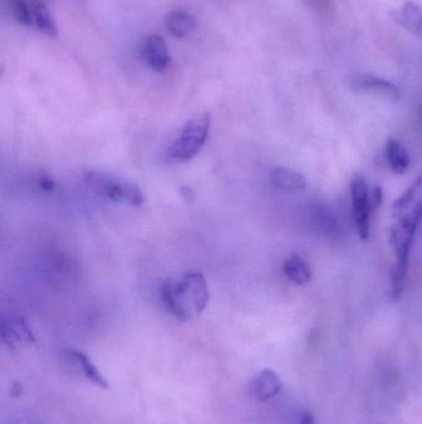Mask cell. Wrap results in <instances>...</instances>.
<instances>
[{"mask_svg":"<svg viewBox=\"0 0 422 424\" xmlns=\"http://www.w3.org/2000/svg\"><path fill=\"white\" fill-rule=\"evenodd\" d=\"M160 296L167 311L180 320L200 316L210 301L206 278L198 272H187L167 279L161 286Z\"/></svg>","mask_w":422,"mask_h":424,"instance_id":"obj_1","label":"cell"},{"mask_svg":"<svg viewBox=\"0 0 422 424\" xmlns=\"http://www.w3.org/2000/svg\"><path fill=\"white\" fill-rule=\"evenodd\" d=\"M84 184L101 198L114 203H128L134 208L144 203V194L137 184L118 178L113 174L89 170L84 173Z\"/></svg>","mask_w":422,"mask_h":424,"instance_id":"obj_2","label":"cell"},{"mask_svg":"<svg viewBox=\"0 0 422 424\" xmlns=\"http://www.w3.org/2000/svg\"><path fill=\"white\" fill-rule=\"evenodd\" d=\"M211 114L203 113L190 119L169 149V155L178 163H186L196 157L206 144L211 130Z\"/></svg>","mask_w":422,"mask_h":424,"instance_id":"obj_3","label":"cell"},{"mask_svg":"<svg viewBox=\"0 0 422 424\" xmlns=\"http://www.w3.org/2000/svg\"><path fill=\"white\" fill-rule=\"evenodd\" d=\"M350 195L353 203L354 220L358 236L362 241H367L370 233V190L363 175L355 174L350 182Z\"/></svg>","mask_w":422,"mask_h":424,"instance_id":"obj_4","label":"cell"},{"mask_svg":"<svg viewBox=\"0 0 422 424\" xmlns=\"http://www.w3.org/2000/svg\"><path fill=\"white\" fill-rule=\"evenodd\" d=\"M0 336L4 344L14 346L21 341L34 342L35 335L30 324L19 311L10 308L3 311L0 316Z\"/></svg>","mask_w":422,"mask_h":424,"instance_id":"obj_5","label":"cell"},{"mask_svg":"<svg viewBox=\"0 0 422 424\" xmlns=\"http://www.w3.org/2000/svg\"><path fill=\"white\" fill-rule=\"evenodd\" d=\"M352 87L358 92L378 94L390 101H399L401 96L397 84L373 74H357L352 79Z\"/></svg>","mask_w":422,"mask_h":424,"instance_id":"obj_6","label":"cell"},{"mask_svg":"<svg viewBox=\"0 0 422 424\" xmlns=\"http://www.w3.org/2000/svg\"><path fill=\"white\" fill-rule=\"evenodd\" d=\"M281 386L278 374L270 369H266L251 379L249 395L259 402H266L280 394Z\"/></svg>","mask_w":422,"mask_h":424,"instance_id":"obj_7","label":"cell"},{"mask_svg":"<svg viewBox=\"0 0 422 424\" xmlns=\"http://www.w3.org/2000/svg\"><path fill=\"white\" fill-rule=\"evenodd\" d=\"M144 59L147 66L155 72H162L170 66L171 57L165 40L159 35H150L144 44Z\"/></svg>","mask_w":422,"mask_h":424,"instance_id":"obj_8","label":"cell"},{"mask_svg":"<svg viewBox=\"0 0 422 424\" xmlns=\"http://www.w3.org/2000/svg\"><path fill=\"white\" fill-rule=\"evenodd\" d=\"M270 182L273 186L289 193L302 191L307 186V179L304 175L285 167H278L271 170Z\"/></svg>","mask_w":422,"mask_h":424,"instance_id":"obj_9","label":"cell"},{"mask_svg":"<svg viewBox=\"0 0 422 424\" xmlns=\"http://www.w3.org/2000/svg\"><path fill=\"white\" fill-rule=\"evenodd\" d=\"M167 31L176 39H183L196 28V20L185 10H172L165 16Z\"/></svg>","mask_w":422,"mask_h":424,"instance_id":"obj_10","label":"cell"},{"mask_svg":"<svg viewBox=\"0 0 422 424\" xmlns=\"http://www.w3.org/2000/svg\"><path fill=\"white\" fill-rule=\"evenodd\" d=\"M64 354L82 369L84 375L87 377V380L102 389H109L108 381L106 380V377L101 374V371L96 367L92 360L89 359V356L84 354V351L77 350V349H67V350H64Z\"/></svg>","mask_w":422,"mask_h":424,"instance_id":"obj_11","label":"cell"},{"mask_svg":"<svg viewBox=\"0 0 422 424\" xmlns=\"http://www.w3.org/2000/svg\"><path fill=\"white\" fill-rule=\"evenodd\" d=\"M394 20L413 34L422 35V10L416 3L408 1L400 10H394Z\"/></svg>","mask_w":422,"mask_h":424,"instance_id":"obj_12","label":"cell"},{"mask_svg":"<svg viewBox=\"0 0 422 424\" xmlns=\"http://www.w3.org/2000/svg\"><path fill=\"white\" fill-rule=\"evenodd\" d=\"M385 159L389 168L395 174H405L410 165L408 150L397 139H389L385 145Z\"/></svg>","mask_w":422,"mask_h":424,"instance_id":"obj_13","label":"cell"},{"mask_svg":"<svg viewBox=\"0 0 422 424\" xmlns=\"http://www.w3.org/2000/svg\"><path fill=\"white\" fill-rule=\"evenodd\" d=\"M30 9H31V19L33 25L42 34L49 36L57 35V26L55 24L52 15L50 14L47 6L41 0H30Z\"/></svg>","mask_w":422,"mask_h":424,"instance_id":"obj_14","label":"cell"},{"mask_svg":"<svg viewBox=\"0 0 422 424\" xmlns=\"http://www.w3.org/2000/svg\"><path fill=\"white\" fill-rule=\"evenodd\" d=\"M285 276L287 277L289 281H292L296 286H306L311 281V269L309 264L297 255H292L286 258L284 262Z\"/></svg>","mask_w":422,"mask_h":424,"instance_id":"obj_15","label":"cell"},{"mask_svg":"<svg viewBox=\"0 0 422 424\" xmlns=\"http://www.w3.org/2000/svg\"><path fill=\"white\" fill-rule=\"evenodd\" d=\"M420 203H422V175L395 201L392 208L393 217L416 208Z\"/></svg>","mask_w":422,"mask_h":424,"instance_id":"obj_16","label":"cell"},{"mask_svg":"<svg viewBox=\"0 0 422 424\" xmlns=\"http://www.w3.org/2000/svg\"><path fill=\"white\" fill-rule=\"evenodd\" d=\"M13 19L20 25H33L30 3L26 0H5Z\"/></svg>","mask_w":422,"mask_h":424,"instance_id":"obj_17","label":"cell"},{"mask_svg":"<svg viewBox=\"0 0 422 424\" xmlns=\"http://www.w3.org/2000/svg\"><path fill=\"white\" fill-rule=\"evenodd\" d=\"M34 182L38 189H40L44 193H52L56 186H57L56 180L52 178V175L46 173V172H39V173L36 174Z\"/></svg>","mask_w":422,"mask_h":424,"instance_id":"obj_18","label":"cell"},{"mask_svg":"<svg viewBox=\"0 0 422 424\" xmlns=\"http://www.w3.org/2000/svg\"><path fill=\"white\" fill-rule=\"evenodd\" d=\"M370 201H372V208H378L383 203V189L380 186H374L370 193Z\"/></svg>","mask_w":422,"mask_h":424,"instance_id":"obj_19","label":"cell"},{"mask_svg":"<svg viewBox=\"0 0 422 424\" xmlns=\"http://www.w3.org/2000/svg\"><path fill=\"white\" fill-rule=\"evenodd\" d=\"M301 424H314V417L309 412H304V415L301 417Z\"/></svg>","mask_w":422,"mask_h":424,"instance_id":"obj_20","label":"cell"}]
</instances>
